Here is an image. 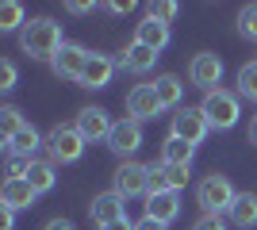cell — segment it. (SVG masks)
<instances>
[{"label": "cell", "instance_id": "5", "mask_svg": "<svg viewBox=\"0 0 257 230\" xmlns=\"http://www.w3.org/2000/svg\"><path fill=\"white\" fill-rule=\"evenodd\" d=\"M119 196H150V165H139V161H123L115 169V188Z\"/></svg>", "mask_w": 257, "mask_h": 230}, {"label": "cell", "instance_id": "30", "mask_svg": "<svg viewBox=\"0 0 257 230\" xmlns=\"http://www.w3.org/2000/svg\"><path fill=\"white\" fill-rule=\"evenodd\" d=\"M12 85H16V66L0 62V88H12Z\"/></svg>", "mask_w": 257, "mask_h": 230}, {"label": "cell", "instance_id": "17", "mask_svg": "<svg viewBox=\"0 0 257 230\" xmlns=\"http://www.w3.org/2000/svg\"><path fill=\"white\" fill-rule=\"evenodd\" d=\"M154 62H158V54H154L150 46H142V43H131L123 54H119V66L127 69V73H150Z\"/></svg>", "mask_w": 257, "mask_h": 230}, {"label": "cell", "instance_id": "10", "mask_svg": "<svg viewBox=\"0 0 257 230\" xmlns=\"http://www.w3.org/2000/svg\"><path fill=\"white\" fill-rule=\"evenodd\" d=\"M158 111H161V100H158V92H154V85H135L127 92V115L135 123L154 119Z\"/></svg>", "mask_w": 257, "mask_h": 230}, {"label": "cell", "instance_id": "7", "mask_svg": "<svg viewBox=\"0 0 257 230\" xmlns=\"http://www.w3.org/2000/svg\"><path fill=\"white\" fill-rule=\"evenodd\" d=\"M188 77H192L196 88L215 92V88H219V81H223V58H219V54H196L192 66H188Z\"/></svg>", "mask_w": 257, "mask_h": 230}, {"label": "cell", "instance_id": "13", "mask_svg": "<svg viewBox=\"0 0 257 230\" xmlns=\"http://www.w3.org/2000/svg\"><path fill=\"white\" fill-rule=\"evenodd\" d=\"M115 66H119V62H111L107 54H88V66H85V73H81L77 85H81V88H107Z\"/></svg>", "mask_w": 257, "mask_h": 230}, {"label": "cell", "instance_id": "34", "mask_svg": "<svg viewBox=\"0 0 257 230\" xmlns=\"http://www.w3.org/2000/svg\"><path fill=\"white\" fill-rule=\"evenodd\" d=\"M43 230H73V222H69V219H50Z\"/></svg>", "mask_w": 257, "mask_h": 230}, {"label": "cell", "instance_id": "11", "mask_svg": "<svg viewBox=\"0 0 257 230\" xmlns=\"http://www.w3.org/2000/svg\"><path fill=\"white\" fill-rule=\"evenodd\" d=\"M88 215H92V222H96V226H107V222H119V219H127L123 196H119V192H100V196L92 199Z\"/></svg>", "mask_w": 257, "mask_h": 230}, {"label": "cell", "instance_id": "12", "mask_svg": "<svg viewBox=\"0 0 257 230\" xmlns=\"http://www.w3.org/2000/svg\"><path fill=\"white\" fill-rule=\"evenodd\" d=\"M107 146L119 153V157H131V153L142 146V123L135 119H123L115 123V131H111V138H107Z\"/></svg>", "mask_w": 257, "mask_h": 230}, {"label": "cell", "instance_id": "18", "mask_svg": "<svg viewBox=\"0 0 257 230\" xmlns=\"http://www.w3.org/2000/svg\"><path fill=\"white\" fill-rule=\"evenodd\" d=\"M192 153H196L192 142H184V138L169 134L165 146H161V161H165V165H188V161H192Z\"/></svg>", "mask_w": 257, "mask_h": 230}, {"label": "cell", "instance_id": "29", "mask_svg": "<svg viewBox=\"0 0 257 230\" xmlns=\"http://www.w3.org/2000/svg\"><path fill=\"white\" fill-rule=\"evenodd\" d=\"M150 16H158L161 23H169L173 16H177V4H169V0H165V4H154V8H150Z\"/></svg>", "mask_w": 257, "mask_h": 230}, {"label": "cell", "instance_id": "1", "mask_svg": "<svg viewBox=\"0 0 257 230\" xmlns=\"http://www.w3.org/2000/svg\"><path fill=\"white\" fill-rule=\"evenodd\" d=\"M20 46H23V54L54 62V54L65 46V43H62V27H58L54 20H46V16H39V20H27V27L20 31Z\"/></svg>", "mask_w": 257, "mask_h": 230}, {"label": "cell", "instance_id": "16", "mask_svg": "<svg viewBox=\"0 0 257 230\" xmlns=\"http://www.w3.org/2000/svg\"><path fill=\"white\" fill-rule=\"evenodd\" d=\"M146 215L169 226V222L181 215V196H177V192H154V196H146Z\"/></svg>", "mask_w": 257, "mask_h": 230}, {"label": "cell", "instance_id": "6", "mask_svg": "<svg viewBox=\"0 0 257 230\" xmlns=\"http://www.w3.org/2000/svg\"><path fill=\"white\" fill-rule=\"evenodd\" d=\"M207 131H211V123H207V115L200 108H177V115H173V134L177 138L200 146L207 138Z\"/></svg>", "mask_w": 257, "mask_h": 230}, {"label": "cell", "instance_id": "8", "mask_svg": "<svg viewBox=\"0 0 257 230\" xmlns=\"http://www.w3.org/2000/svg\"><path fill=\"white\" fill-rule=\"evenodd\" d=\"M73 127L81 131V138H85V142L111 138V131H115V123L107 119L104 108H85V111H77V123H73Z\"/></svg>", "mask_w": 257, "mask_h": 230}, {"label": "cell", "instance_id": "28", "mask_svg": "<svg viewBox=\"0 0 257 230\" xmlns=\"http://www.w3.org/2000/svg\"><path fill=\"white\" fill-rule=\"evenodd\" d=\"M192 230H226V222L219 219V215H200Z\"/></svg>", "mask_w": 257, "mask_h": 230}, {"label": "cell", "instance_id": "3", "mask_svg": "<svg viewBox=\"0 0 257 230\" xmlns=\"http://www.w3.org/2000/svg\"><path fill=\"white\" fill-rule=\"evenodd\" d=\"M200 111L207 115V123H211L215 131H230L238 123V115H242V108H238V96L234 92H226V88H215V92H207L204 104H200Z\"/></svg>", "mask_w": 257, "mask_h": 230}, {"label": "cell", "instance_id": "15", "mask_svg": "<svg viewBox=\"0 0 257 230\" xmlns=\"http://www.w3.org/2000/svg\"><path fill=\"white\" fill-rule=\"evenodd\" d=\"M35 196H39V192L27 184V176H8V180H4V188H0V199H4V207H12V211L31 207Z\"/></svg>", "mask_w": 257, "mask_h": 230}, {"label": "cell", "instance_id": "22", "mask_svg": "<svg viewBox=\"0 0 257 230\" xmlns=\"http://www.w3.org/2000/svg\"><path fill=\"white\" fill-rule=\"evenodd\" d=\"M39 146H43V138H39V131H35L31 123H27V127H23V131L8 142V153H23V157H31Z\"/></svg>", "mask_w": 257, "mask_h": 230}, {"label": "cell", "instance_id": "4", "mask_svg": "<svg viewBox=\"0 0 257 230\" xmlns=\"http://www.w3.org/2000/svg\"><path fill=\"white\" fill-rule=\"evenodd\" d=\"M46 153H50V161H62V165H73L81 153H85V138L77 127H54L46 134Z\"/></svg>", "mask_w": 257, "mask_h": 230}, {"label": "cell", "instance_id": "33", "mask_svg": "<svg viewBox=\"0 0 257 230\" xmlns=\"http://www.w3.org/2000/svg\"><path fill=\"white\" fill-rule=\"evenodd\" d=\"M12 215H16L12 207H0V230H12V222H16Z\"/></svg>", "mask_w": 257, "mask_h": 230}, {"label": "cell", "instance_id": "31", "mask_svg": "<svg viewBox=\"0 0 257 230\" xmlns=\"http://www.w3.org/2000/svg\"><path fill=\"white\" fill-rule=\"evenodd\" d=\"M135 230H165V222H158V219H150V215H146V219L135 222Z\"/></svg>", "mask_w": 257, "mask_h": 230}, {"label": "cell", "instance_id": "36", "mask_svg": "<svg viewBox=\"0 0 257 230\" xmlns=\"http://www.w3.org/2000/svg\"><path fill=\"white\" fill-rule=\"evenodd\" d=\"M249 142H253V146H257V119H253V123H249Z\"/></svg>", "mask_w": 257, "mask_h": 230}, {"label": "cell", "instance_id": "23", "mask_svg": "<svg viewBox=\"0 0 257 230\" xmlns=\"http://www.w3.org/2000/svg\"><path fill=\"white\" fill-rule=\"evenodd\" d=\"M27 20H23V4L8 0V4H0V31H23Z\"/></svg>", "mask_w": 257, "mask_h": 230}, {"label": "cell", "instance_id": "21", "mask_svg": "<svg viewBox=\"0 0 257 230\" xmlns=\"http://www.w3.org/2000/svg\"><path fill=\"white\" fill-rule=\"evenodd\" d=\"M54 180H58V176H54V165H50V161H31L27 184H31L35 192H39V196H43V192H50V188H54Z\"/></svg>", "mask_w": 257, "mask_h": 230}, {"label": "cell", "instance_id": "26", "mask_svg": "<svg viewBox=\"0 0 257 230\" xmlns=\"http://www.w3.org/2000/svg\"><path fill=\"white\" fill-rule=\"evenodd\" d=\"M238 31L246 35V39H253V43H257V4L242 8V16H238Z\"/></svg>", "mask_w": 257, "mask_h": 230}, {"label": "cell", "instance_id": "19", "mask_svg": "<svg viewBox=\"0 0 257 230\" xmlns=\"http://www.w3.org/2000/svg\"><path fill=\"white\" fill-rule=\"evenodd\" d=\"M154 92H158L161 108H177V104H181V96H184V85H181L173 73H165V77H158V81H154Z\"/></svg>", "mask_w": 257, "mask_h": 230}, {"label": "cell", "instance_id": "24", "mask_svg": "<svg viewBox=\"0 0 257 230\" xmlns=\"http://www.w3.org/2000/svg\"><path fill=\"white\" fill-rule=\"evenodd\" d=\"M23 127H27V123H23L20 108H12V104H8V108H0V134H4V142H12Z\"/></svg>", "mask_w": 257, "mask_h": 230}, {"label": "cell", "instance_id": "9", "mask_svg": "<svg viewBox=\"0 0 257 230\" xmlns=\"http://www.w3.org/2000/svg\"><path fill=\"white\" fill-rule=\"evenodd\" d=\"M54 73L58 77H65V81H81V73H85V66H88V50L85 46H77V43H65L58 54H54Z\"/></svg>", "mask_w": 257, "mask_h": 230}, {"label": "cell", "instance_id": "14", "mask_svg": "<svg viewBox=\"0 0 257 230\" xmlns=\"http://www.w3.org/2000/svg\"><path fill=\"white\" fill-rule=\"evenodd\" d=\"M135 43H142V46H150L154 54H161L169 46V23H161L158 16H146L139 23V31H135Z\"/></svg>", "mask_w": 257, "mask_h": 230}, {"label": "cell", "instance_id": "20", "mask_svg": "<svg viewBox=\"0 0 257 230\" xmlns=\"http://www.w3.org/2000/svg\"><path fill=\"white\" fill-rule=\"evenodd\" d=\"M230 222H234V226H253L257 222V196L242 192V196L234 199V207H230Z\"/></svg>", "mask_w": 257, "mask_h": 230}, {"label": "cell", "instance_id": "27", "mask_svg": "<svg viewBox=\"0 0 257 230\" xmlns=\"http://www.w3.org/2000/svg\"><path fill=\"white\" fill-rule=\"evenodd\" d=\"M35 157H23V153H8V176H27L31 173Z\"/></svg>", "mask_w": 257, "mask_h": 230}, {"label": "cell", "instance_id": "2", "mask_svg": "<svg viewBox=\"0 0 257 230\" xmlns=\"http://www.w3.org/2000/svg\"><path fill=\"white\" fill-rule=\"evenodd\" d=\"M196 199H200V207H204V215H230V207H234V199H238V192H234V184L226 180L223 173H211V176H204L200 180V188H196Z\"/></svg>", "mask_w": 257, "mask_h": 230}, {"label": "cell", "instance_id": "35", "mask_svg": "<svg viewBox=\"0 0 257 230\" xmlns=\"http://www.w3.org/2000/svg\"><path fill=\"white\" fill-rule=\"evenodd\" d=\"M100 230H135V222H131V219H119V222H107V226H100Z\"/></svg>", "mask_w": 257, "mask_h": 230}, {"label": "cell", "instance_id": "32", "mask_svg": "<svg viewBox=\"0 0 257 230\" xmlns=\"http://www.w3.org/2000/svg\"><path fill=\"white\" fill-rule=\"evenodd\" d=\"M65 8L73 12V16H85V12L92 8V4H88V0H69V4H65Z\"/></svg>", "mask_w": 257, "mask_h": 230}, {"label": "cell", "instance_id": "25", "mask_svg": "<svg viewBox=\"0 0 257 230\" xmlns=\"http://www.w3.org/2000/svg\"><path fill=\"white\" fill-rule=\"evenodd\" d=\"M238 92L246 100H257V62H246L238 69Z\"/></svg>", "mask_w": 257, "mask_h": 230}]
</instances>
